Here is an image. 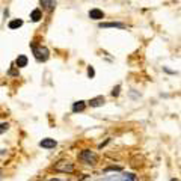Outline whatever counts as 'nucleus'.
Here are the masks:
<instances>
[{
  "instance_id": "obj_8",
  "label": "nucleus",
  "mask_w": 181,
  "mask_h": 181,
  "mask_svg": "<svg viewBox=\"0 0 181 181\" xmlns=\"http://www.w3.org/2000/svg\"><path fill=\"white\" fill-rule=\"evenodd\" d=\"M15 65H17V68L26 66V65H27V57H26L24 54H20V56L17 57V60H15Z\"/></svg>"
},
{
  "instance_id": "obj_15",
  "label": "nucleus",
  "mask_w": 181,
  "mask_h": 181,
  "mask_svg": "<svg viewBox=\"0 0 181 181\" xmlns=\"http://www.w3.org/2000/svg\"><path fill=\"white\" fill-rule=\"evenodd\" d=\"M109 171H122V168L121 166H109V168H106V172H109Z\"/></svg>"
},
{
  "instance_id": "obj_2",
  "label": "nucleus",
  "mask_w": 181,
  "mask_h": 181,
  "mask_svg": "<svg viewBox=\"0 0 181 181\" xmlns=\"http://www.w3.org/2000/svg\"><path fill=\"white\" fill-rule=\"evenodd\" d=\"M80 160H82V162H85L86 165H95V163H97V160H98V157H97V154H95V152H92V151H89V149H83V151L80 152Z\"/></svg>"
},
{
  "instance_id": "obj_9",
  "label": "nucleus",
  "mask_w": 181,
  "mask_h": 181,
  "mask_svg": "<svg viewBox=\"0 0 181 181\" xmlns=\"http://www.w3.org/2000/svg\"><path fill=\"white\" fill-rule=\"evenodd\" d=\"M100 27H118V29H124L125 26L122 23H101Z\"/></svg>"
},
{
  "instance_id": "obj_19",
  "label": "nucleus",
  "mask_w": 181,
  "mask_h": 181,
  "mask_svg": "<svg viewBox=\"0 0 181 181\" xmlns=\"http://www.w3.org/2000/svg\"><path fill=\"white\" fill-rule=\"evenodd\" d=\"M52 181H59V180H52Z\"/></svg>"
},
{
  "instance_id": "obj_12",
  "label": "nucleus",
  "mask_w": 181,
  "mask_h": 181,
  "mask_svg": "<svg viewBox=\"0 0 181 181\" xmlns=\"http://www.w3.org/2000/svg\"><path fill=\"white\" fill-rule=\"evenodd\" d=\"M23 26V20H12V21H9V29H18V27H21Z\"/></svg>"
},
{
  "instance_id": "obj_14",
  "label": "nucleus",
  "mask_w": 181,
  "mask_h": 181,
  "mask_svg": "<svg viewBox=\"0 0 181 181\" xmlns=\"http://www.w3.org/2000/svg\"><path fill=\"white\" fill-rule=\"evenodd\" d=\"M9 128V124L8 122H3V124H0V134H3L6 130Z\"/></svg>"
},
{
  "instance_id": "obj_1",
  "label": "nucleus",
  "mask_w": 181,
  "mask_h": 181,
  "mask_svg": "<svg viewBox=\"0 0 181 181\" xmlns=\"http://www.w3.org/2000/svg\"><path fill=\"white\" fill-rule=\"evenodd\" d=\"M32 50H33V54H35V57L38 59V60H41V62H45L49 59V50L45 49V47H42V45H35V44H32Z\"/></svg>"
},
{
  "instance_id": "obj_18",
  "label": "nucleus",
  "mask_w": 181,
  "mask_h": 181,
  "mask_svg": "<svg viewBox=\"0 0 181 181\" xmlns=\"http://www.w3.org/2000/svg\"><path fill=\"white\" fill-rule=\"evenodd\" d=\"M171 181H178V180H177V178H172V180H171Z\"/></svg>"
},
{
  "instance_id": "obj_6",
  "label": "nucleus",
  "mask_w": 181,
  "mask_h": 181,
  "mask_svg": "<svg viewBox=\"0 0 181 181\" xmlns=\"http://www.w3.org/2000/svg\"><path fill=\"white\" fill-rule=\"evenodd\" d=\"M104 97L103 95H100V97H95V98H92L89 101V104H90V107H100V106H103L104 104Z\"/></svg>"
},
{
  "instance_id": "obj_16",
  "label": "nucleus",
  "mask_w": 181,
  "mask_h": 181,
  "mask_svg": "<svg viewBox=\"0 0 181 181\" xmlns=\"http://www.w3.org/2000/svg\"><path fill=\"white\" fill-rule=\"evenodd\" d=\"M88 76H89L90 79H92V77L95 76V70H94L92 66H89V68H88Z\"/></svg>"
},
{
  "instance_id": "obj_13",
  "label": "nucleus",
  "mask_w": 181,
  "mask_h": 181,
  "mask_svg": "<svg viewBox=\"0 0 181 181\" xmlns=\"http://www.w3.org/2000/svg\"><path fill=\"white\" fill-rule=\"evenodd\" d=\"M119 90H121V86H119V85H116L115 88L112 89V92H110V94H112V97H118V95H119Z\"/></svg>"
},
{
  "instance_id": "obj_5",
  "label": "nucleus",
  "mask_w": 181,
  "mask_h": 181,
  "mask_svg": "<svg viewBox=\"0 0 181 181\" xmlns=\"http://www.w3.org/2000/svg\"><path fill=\"white\" fill-rule=\"evenodd\" d=\"M56 145H57V142H56L54 139H50V138L42 139V141L39 142V146H42V148H54Z\"/></svg>"
},
{
  "instance_id": "obj_3",
  "label": "nucleus",
  "mask_w": 181,
  "mask_h": 181,
  "mask_svg": "<svg viewBox=\"0 0 181 181\" xmlns=\"http://www.w3.org/2000/svg\"><path fill=\"white\" fill-rule=\"evenodd\" d=\"M54 171L62 172V174H73L74 172V165L70 162H57L54 165Z\"/></svg>"
},
{
  "instance_id": "obj_10",
  "label": "nucleus",
  "mask_w": 181,
  "mask_h": 181,
  "mask_svg": "<svg viewBox=\"0 0 181 181\" xmlns=\"http://www.w3.org/2000/svg\"><path fill=\"white\" fill-rule=\"evenodd\" d=\"M85 107H86L85 101H77V103L73 104V112H76V113H77V112H83Z\"/></svg>"
},
{
  "instance_id": "obj_11",
  "label": "nucleus",
  "mask_w": 181,
  "mask_h": 181,
  "mask_svg": "<svg viewBox=\"0 0 181 181\" xmlns=\"http://www.w3.org/2000/svg\"><path fill=\"white\" fill-rule=\"evenodd\" d=\"M30 18H32V21H39V20L42 18V12H41V9H35V11H32Z\"/></svg>"
},
{
  "instance_id": "obj_17",
  "label": "nucleus",
  "mask_w": 181,
  "mask_h": 181,
  "mask_svg": "<svg viewBox=\"0 0 181 181\" xmlns=\"http://www.w3.org/2000/svg\"><path fill=\"white\" fill-rule=\"evenodd\" d=\"M9 74H11V76H18V71H15V70H9Z\"/></svg>"
},
{
  "instance_id": "obj_7",
  "label": "nucleus",
  "mask_w": 181,
  "mask_h": 181,
  "mask_svg": "<svg viewBox=\"0 0 181 181\" xmlns=\"http://www.w3.org/2000/svg\"><path fill=\"white\" fill-rule=\"evenodd\" d=\"M89 17L92 20H101V18H104V14L100 9H90L89 11Z\"/></svg>"
},
{
  "instance_id": "obj_4",
  "label": "nucleus",
  "mask_w": 181,
  "mask_h": 181,
  "mask_svg": "<svg viewBox=\"0 0 181 181\" xmlns=\"http://www.w3.org/2000/svg\"><path fill=\"white\" fill-rule=\"evenodd\" d=\"M39 3H41V6L45 11H49V12H52L54 9V5H56L54 0H39Z\"/></svg>"
}]
</instances>
